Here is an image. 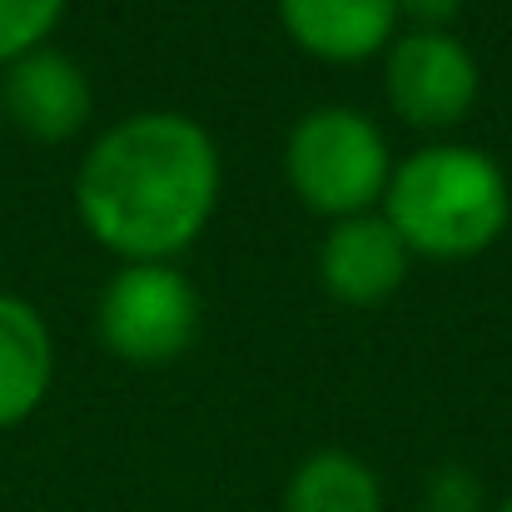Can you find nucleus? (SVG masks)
<instances>
[{"label": "nucleus", "mask_w": 512, "mask_h": 512, "mask_svg": "<svg viewBox=\"0 0 512 512\" xmlns=\"http://www.w3.org/2000/svg\"><path fill=\"white\" fill-rule=\"evenodd\" d=\"M199 329V294L174 264H125L100 294V339L130 363H165Z\"/></svg>", "instance_id": "obj_4"}, {"label": "nucleus", "mask_w": 512, "mask_h": 512, "mask_svg": "<svg viewBox=\"0 0 512 512\" xmlns=\"http://www.w3.org/2000/svg\"><path fill=\"white\" fill-rule=\"evenodd\" d=\"M50 373L55 348L45 319L25 299L0 294V428H15L40 408V398L50 393Z\"/></svg>", "instance_id": "obj_9"}, {"label": "nucleus", "mask_w": 512, "mask_h": 512, "mask_svg": "<svg viewBox=\"0 0 512 512\" xmlns=\"http://www.w3.org/2000/svg\"><path fill=\"white\" fill-rule=\"evenodd\" d=\"M319 274L339 304H383L408 274V244L383 214H348L319 249Z\"/></svg>", "instance_id": "obj_7"}, {"label": "nucleus", "mask_w": 512, "mask_h": 512, "mask_svg": "<svg viewBox=\"0 0 512 512\" xmlns=\"http://www.w3.org/2000/svg\"><path fill=\"white\" fill-rule=\"evenodd\" d=\"M388 224L408 254L428 259H473L508 229V179L493 155L473 145H428L413 150L388 174Z\"/></svg>", "instance_id": "obj_2"}, {"label": "nucleus", "mask_w": 512, "mask_h": 512, "mask_svg": "<svg viewBox=\"0 0 512 512\" xmlns=\"http://www.w3.org/2000/svg\"><path fill=\"white\" fill-rule=\"evenodd\" d=\"M219 199V150L209 130L174 110H145L105 130L80 170L75 209L125 264H170L199 239Z\"/></svg>", "instance_id": "obj_1"}, {"label": "nucleus", "mask_w": 512, "mask_h": 512, "mask_svg": "<svg viewBox=\"0 0 512 512\" xmlns=\"http://www.w3.org/2000/svg\"><path fill=\"white\" fill-rule=\"evenodd\" d=\"M393 110L418 130L458 125L478 100V60L448 30H408L388 50L383 70Z\"/></svg>", "instance_id": "obj_5"}, {"label": "nucleus", "mask_w": 512, "mask_h": 512, "mask_svg": "<svg viewBox=\"0 0 512 512\" xmlns=\"http://www.w3.org/2000/svg\"><path fill=\"white\" fill-rule=\"evenodd\" d=\"M498 512H512V498H508V503H503V508H498Z\"/></svg>", "instance_id": "obj_14"}, {"label": "nucleus", "mask_w": 512, "mask_h": 512, "mask_svg": "<svg viewBox=\"0 0 512 512\" xmlns=\"http://www.w3.org/2000/svg\"><path fill=\"white\" fill-rule=\"evenodd\" d=\"M284 512H383V498H378V478L353 453L324 448L294 468Z\"/></svg>", "instance_id": "obj_10"}, {"label": "nucleus", "mask_w": 512, "mask_h": 512, "mask_svg": "<svg viewBox=\"0 0 512 512\" xmlns=\"http://www.w3.org/2000/svg\"><path fill=\"white\" fill-rule=\"evenodd\" d=\"M284 30L319 60H368L398 25V0H279Z\"/></svg>", "instance_id": "obj_8"}, {"label": "nucleus", "mask_w": 512, "mask_h": 512, "mask_svg": "<svg viewBox=\"0 0 512 512\" xmlns=\"http://www.w3.org/2000/svg\"><path fill=\"white\" fill-rule=\"evenodd\" d=\"M65 0H0V65L40 50V40L55 30Z\"/></svg>", "instance_id": "obj_11"}, {"label": "nucleus", "mask_w": 512, "mask_h": 512, "mask_svg": "<svg viewBox=\"0 0 512 512\" xmlns=\"http://www.w3.org/2000/svg\"><path fill=\"white\" fill-rule=\"evenodd\" d=\"M478 508V483L458 468H448L438 483H433V512H473Z\"/></svg>", "instance_id": "obj_12"}, {"label": "nucleus", "mask_w": 512, "mask_h": 512, "mask_svg": "<svg viewBox=\"0 0 512 512\" xmlns=\"http://www.w3.org/2000/svg\"><path fill=\"white\" fill-rule=\"evenodd\" d=\"M0 115H10L30 140H45V145L70 140L90 120V80L70 55L40 45L5 65Z\"/></svg>", "instance_id": "obj_6"}, {"label": "nucleus", "mask_w": 512, "mask_h": 512, "mask_svg": "<svg viewBox=\"0 0 512 512\" xmlns=\"http://www.w3.org/2000/svg\"><path fill=\"white\" fill-rule=\"evenodd\" d=\"M463 0H398V15L413 20V30H448L458 20Z\"/></svg>", "instance_id": "obj_13"}, {"label": "nucleus", "mask_w": 512, "mask_h": 512, "mask_svg": "<svg viewBox=\"0 0 512 512\" xmlns=\"http://www.w3.org/2000/svg\"><path fill=\"white\" fill-rule=\"evenodd\" d=\"M284 170L309 209L348 219V214H368V204L383 199L393 165H388L383 130L363 110L324 105L289 130Z\"/></svg>", "instance_id": "obj_3"}]
</instances>
